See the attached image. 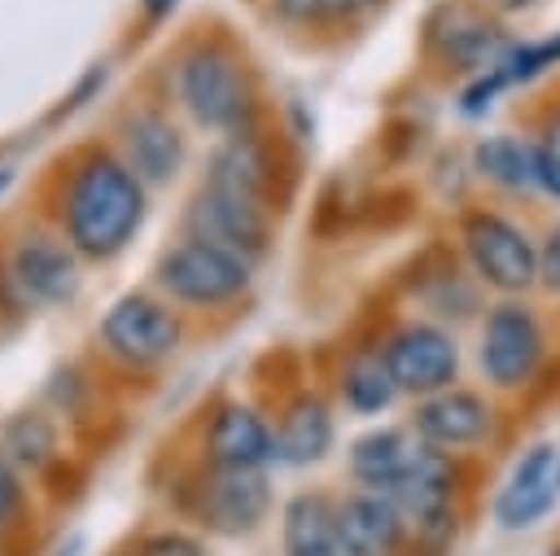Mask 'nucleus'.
Segmentation results:
<instances>
[{"label":"nucleus","instance_id":"nucleus-27","mask_svg":"<svg viewBox=\"0 0 560 556\" xmlns=\"http://www.w3.org/2000/svg\"><path fill=\"white\" fill-rule=\"evenodd\" d=\"M534 162H538V188L551 193V197H560V114L538 131Z\"/></svg>","mask_w":560,"mask_h":556},{"label":"nucleus","instance_id":"nucleus-3","mask_svg":"<svg viewBox=\"0 0 560 556\" xmlns=\"http://www.w3.org/2000/svg\"><path fill=\"white\" fill-rule=\"evenodd\" d=\"M249 267L254 263H245L241 254H228L197 236H184L171 250H162L153 276L184 306H228L249 289Z\"/></svg>","mask_w":560,"mask_h":556},{"label":"nucleus","instance_id":"nucleus-22","mask_svg":"<svg viewBox=\"0 0 560 556\" xmlns=\"http://www.w3.org/2000/svg\"><path fill=\"white\" fill-rule=\"evenodd\" d=\"M341 398L359 416H376L398 398V381H394L381 346H359V350L346 355V363H341Z\"/></svg>","mask_w":560,"mask_h":556},{"label":"nucleus","instance_id":"nucleus-2","mask_svg":"<svg viewBox=\"0 0 560 556\" xmlns=\"http://www.w3.org/2000/svg\"><path fill=\"white\" fill-rule=\"evenodd\" d=\"M175 96L197 127L223 131V136L254 127V114H258V96H254L245 61L219 39H201L188 53H179Z\"/></svg>","mask_w":560,"mask_h":556},{"label":"nucleus","instance_id":"nucleus-21","mask_svg":"<svg viewBox=\"0 0 560 556\" xmlns=\"http://www.w3.org/2000/svg\"><path fill=\"white\" fill-rule=\"evenodd\" d=\"M284 556H341L337 503L302 490L284 503Z\"/></svg>","mask_w":560,"mask_h":556},{"label":"nucleus","instance_id":"nucleus-26","mask_svg":"<svg viewBox=\"0 0 560 556\" xmlns=\"http://www.w3.org/2000/svg\"><path fill=\"white\" fill-rule=\"evenodd\" d=\"M276 13L284 22H298V26H328V22H350L359 18L363 9H372L376 0H271Z\"/></svg>","mask_w":560,"mask_h":556},{"label":"nucleus","instance_id":"nucleus-25","mask_svg":"<svg viewBox=\"0 0 560 556\" xmlns=\"http://www.w3.org/2000/svg\"><path fill=\"white\" fill-rule=\"evenodd\" d=\"M52 425L44 416H18L9 429H4V455L13 464H31V468H44L52 460Z\"/></svg>","mask_w":560,"mask_h":556},{"label":"nucleus","instance_id":"nucleus-32","mask_svg":"<svg viewBox=\"0 0 560 556\" xmlns=\"http://www.w3.org/2000/svg\"><path fill=\"white\" fill-rule=\"evenodd\" d=\"M494 13H521V9H529L534 0H486Z\"/></svg>","mask_w":560,"mask_h":556},{"label":"nucleus","instance_id":"nucleus-5","mask_svg":"<svg viewBox=\"0 0 560 556\" xmlns=\"http://www.w3.org/2000/svg\"><path fill=\"white\" fill-rule=\"evenodd\" d=\"M179 337H184L179 315L149 293H122L101 320V346L122 368L166 363L179 350Z\"/></svg>","mask_w":560,"mask_h":556},{"label":"nucleus","instance_id":"nucleus-15","mask_svg":"<svg viewBox=\"0 0 560 556\" xmlns=\"http://www.w3.org/2000/svg\"><path fill=\"white\" fill-rule=\"evenodd\" d=\"M118 140H122V162L149 184H171L184 166V136L179 127L162 114V109H131L118 127Z\"/></svg>","mask_w":560,"mask_h":556},{"label":"nucleus","instance_id":"nucleus-24","mask_svg":"<svg viewBox=\"0 0 560 556\" xmlns=\"http://www.w3.org/2000/svg\"><path fill=\"white\" fill-rule=\"evenodd\" d=\"M416 451H420V442H411L407 429L385 425V429L363 433V438L350 447V473H354L368 490H385V486L411 464Z\"/></svg>","mask_w":560,"mask_h":556},{"label":"nucleus","instance_id":"nucleus-14","mask_svg":"<svg viewBox=\"0 0 560 556\" xmlns=\"http://www.w3.org/2000/svg\"><path fill=\"white\" fill-rule=\"evenodd\" d=\"M429 44H433V53L446 66L472 70V74H486L512 48V39L503 35V26L490 22V18H481V13H472V9H442L429 22Z\"/></svg>","mask_w":560,"mask_h":556},{"label":"nucleus","instance_id":"nucleus-31","mask_svg":"<svg viewBox=\"0 0 560 556\" xmlns=\"http://www.w3.org/2000/svg\"><path fill=\"white\" fill-rule=\"evenodd\" d=\"M140 4H144V13H149V18H166L179 0H140Z\"/></svg>","mask_w":560,"mask_h":556},{"label":"nucleus","instance_id":"nucleus-12","mask_svg":"<svg viewBox=\"0 0 560 556\" xmlns=\"http://www.w3.org/2000/svg\"><path fill=\"white\" fill-rule=\"evenodd\" d=\"M398 503V512L407 521H416L420 530H433L446 521L451 512V495H455V464L446 451L420 442V451L411 455V464L381 490Z\"/></svg>","mask_w":560,"mask_h":556},{"label":"nucleus","instance_id":"nucleus-1","mask_svg":"<svg viewBox=\"0 0 560 556\" xmlns=\"http://www.w3.org/2000/svg\"><path fill=\"white\" fill-rule=\"evenodd\" d=\"M144 223V179L114 153H88L61 197V232L79 258H114Z\"/></svg>","mask_w":560,"mask_h":556},{"label":"nucleus","instance_id":"nucleus-13","mask_svg":"<svg viewBox=\"0 0 560 556\" xmlns=\"http://www.w3.org/2000/svg\"><path fill=\"white\" fill-rule=\"evenodd\" d=\"M556 490H560V460H556V447H551V442H534V447L516 460L508 486H503L499 499H494L499 525H503V530H525V525L542 521V517L551 512V503H556Z\"/></svg>","mask_w":560,"mask_h":556},{"label":"nucleus","instance_id":"nucleus-30","mask_svg":"<svg viewBox=\"0 0 560 556\" xmlns=\"http://www.w3.org/2000/svg\"><path fill=\"white\" fill-rule=\"evenodd\" d=\"M18 503H22V477H18V464H13V460L4 455V447H0V525L13 521Z\"/></svg>","mask_w":560,"mask_h":556},{"label":"nucleus","instance_id":"nucleus-29","mask_svg":"<svg viewBox=\"0 0 560 556\" xmlns=\"http://www.w3.org/2000/svg\"><path fill=\"white\" fill-rule=\"evenodd\" d=\"M538 285L560 293V223H551L538 245Z\"/></svg>","mask_w":560,"mask_h":556},{"label":"nucleus","instance_id":"nucleus-10","mask_svg":"<svg viewBox=\"0 0 560 556\" xmlns=\"http://www.w3.org/2000/svg\"><path fill=\"white\" fill-rule=\"evenodd\" d=\"M9 280L26 302L57 306L79 293V263L70 241H57L48 232H26L9 254Z\"/></svg>","mask_w":560,"mask_h":556},{"label":"nucleus","instance_id":"nucleus-6","mask_svg":"<svg viewBox=\"0 0 560 556\" xmlns=\"http://www.w3.org/2000/svg\"><path fill=\"white\" fill-rule=\"evenodd\" d=\"M542 355H547V337H542V324H538L534 306H525L516 298H503L486 311L477 359H481V372H486L490 385L521 390L525 381H534Z\"/></svg>","mask_w":560,"mask_h":556},{"label":"nucleus","instance_id":"nucleus-16","mask_svg":"<svg viewBox=\"0 0 560 556\" xmlns=\"http://www.w3.org/2000/svg\"><path fill=\"white\" fill-rule=\"evenodd\" d=\"M206 455L219 468H262L276 460V429L249 403H219L206 429Z\"/></svg>","mask_w":560,"mask_h":556},{"label":"nucleus","instance_id":"nucleus-4","mask_svg":"<svg viewBox=\"0 0 560 556\" xmlns=\"http://www.w3.org/2000/svg\"><path fill=\"white\" fill-rule=\"evenodd\" d=\"M459 236H464V254H468L481 285L512 298V293H525L538 280V245L508 215L468 210Z\"/></svg>","mask_w":560,"mask_h":556},{"label":"nucleus","instance_id":"nucleus-9","mask_svg":"<svg viewBox=\"0 0 560 556\" xmlns=\"http://www.w3.org/2000/svg\"><path fill=\"white\" fill-rule=\"evenodd\" d=\"M192 508L206 521V530H214V534H249L271 508L267 473L262 468H219V464H210V473L197 482Z\"/></svg>","mask_w":560,"mask_h":556},{"label":"nucleus","instance_id":"nucleus-28","mask_svg":"<svg viewBox=\"0 0 560 556\" xmlns=\"http://www.w3.org/2000/svg\"><path fill=\"white\" fill-rule=\"evenodd\" d=\"M131 556H206L201 543L192 534H179V530H162V534H149L136 543Z\"/></svg>","mask_w":560,"mask_h":556},{"label":"nucleus","instance_id":"nucleus-19","mask_svg":"<svg viewBox=\"0 0 560 556\" xmlns=\"http://www.w3.org/2000/svg\"><path fill=\"white\" fill-rule=\"evenodd\" d=\"M551 66H560V35H556V39L512 44L499 66H490L486 74H472V83H468L464 96H459V109H464V114H481V109L494 105L499 92H508V88H516V83H534V79L547 74Z\"/></svg>","mask_w":560,"mask_h":556},{"label":"nucleus","instance_id":"nucleus-20","mask_svg":"<svg viewBox=\"0 0 560 556\" xmlns=\"http://www.w3.org/2000/svg\"><path fill=\"white\" fill-rule=\"evenodd\" d=\"M206 184H219V188L241 193L249 201H267V193H271V149H267V140L254 127L228 136L223 149L210 158Z\"/></svg>","mask_w":560,"mask_h":556},{"label":"nucleus","instance_id":"nucleus-7","mask_svg":"<svg viewBox=\"0 0 560 556\" xmlns=\"http://www.w3.org/2000/svg\"><path fill=\"white\" fill-rule=\"evenodd\" d=\"M184 232L197 241H210L228 254H241L245 263H258L271 245L267 228V206L249 201L241 193H228L219 184H201L197 197L184 210Z\"/></svg>","mask_w":560,"mask_h":556},{"label":"nucleus","instance_id":"nucleus-17","mask_svg":"<svg viewBox=\"0 0 560 556\" xmlns=\"http://www.w3.org/2000/svg\"><path fill=\"white\" fill-rule=\"evenodd\" d=\"M337 534L341 556H394L407 534V517L381 490H359L337 503Z\"/></svg>","mask_w":560,"mask_h":556},{"label":"nucleus","instance_id":"nucleus-8","mask_svg":"<svg viewBox=\"0 0 560 556\" xmlns=\"http://www.w3.org/2000/svg\"><path fill=\"white\" fill-rule=\"evenodd\" d=\"M381 350H385V363H389V372L398 381V394L429 398L438 390H451V381L459 372V346H455V337L442 324H429V320L398 324L385 337Z\"/></svg>","mask_w":560,"mask_h":556},{"label":"nucleus","instance_id":"nucleus-11","mask_svg":"<svg viewBox=\"0 0 560 556\" xmlns=\"http://www.w3.org/2000/svg\"><path fill=\"white\" fill-rule=\"evenodd\" d=\"M494 425V407L472 394V390H438L429 398L416 403V416H411V429L420 442L438 447V451H455V447H477Z\"/></svg>","mask_w":560,"mask_h":556},{"label":"nucleus","instance_id":"nucleus-23","mask_svg":"<svg viewBox=\"0 0 560 556\" xmlns=\"http://www.w3.org/2000/svg\"><path fill=\"white\" fill-rule=\"evenodd\" d=\"M472 166L481 179H490L503 193H529L538 188V162H534V140H516L508 131L477 140Z\"/></svg>","mask_w":560,"mask_h":556},{"label":"nucleus","instance_id":"nucleus-18","mask_svg":"<svg viewBox=\"0 0 560 556\" xmlns=\"http://www.w3.org/2000/svg\"><path fill=\"white\" fill-rule=\"evenodd\" d=\"M337 438V425H332V407L319 398V394H298L284 403L280 412V425H276V464H289V468H302V464H315L328 455Z\"/></svg>","mask_w":560,"mask_h":556}]
</instances>
